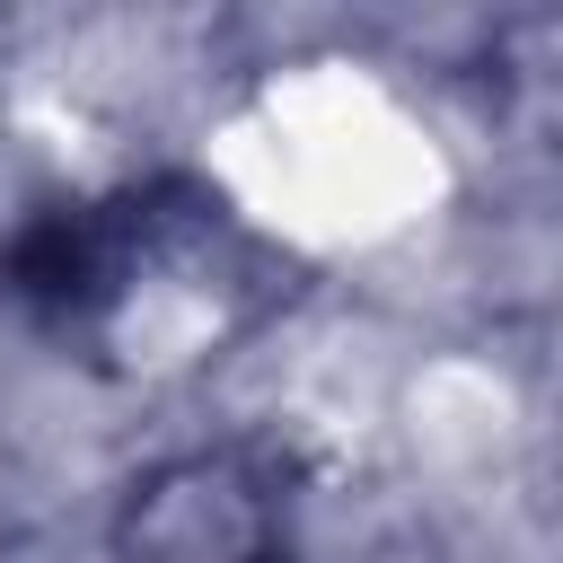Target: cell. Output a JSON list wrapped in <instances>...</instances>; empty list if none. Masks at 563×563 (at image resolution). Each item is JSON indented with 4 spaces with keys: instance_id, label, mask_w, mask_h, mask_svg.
I'll return each mask as SVG.
<instances>
[{
    "instance_id": "1",
    "label": "cell",
    "mask_w": 563,
    "mask_h": 563,
    "mask_svg": "<svg viewBox=\"0 0 563 563\" xmlns=\"http://www.w3.org/2000/svg\"><path fill=\"white\" fill-rule=\"evenodd\" d=\"M114 273H123V220H97V211H53L9 246V290L53 317L97 308L114 290Z\"/></svg>"
}]
</instances>
